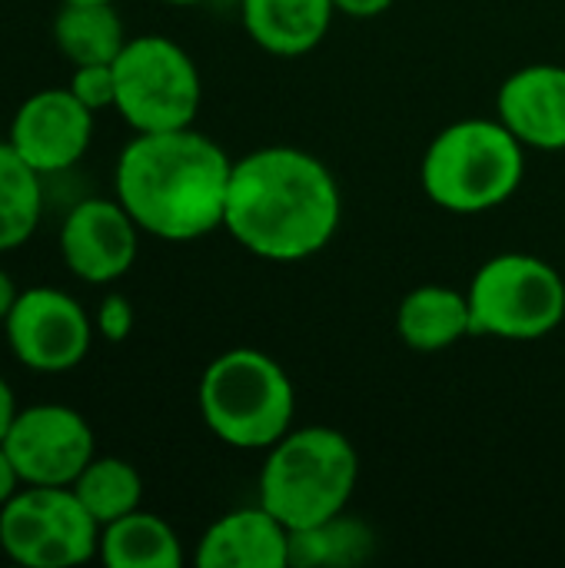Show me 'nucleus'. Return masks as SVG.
<instances>
[{
	"mask_svg": "<svg viewBox=\"0 0 565 568\" xmlns=\"http://www.w3.org/2000/svg\"><path fill=\"white\" fill-rule=\"evenodd\" d=\"M0 549L23 568H73L100 552V523L70 486H23L0 509Z\"/></svg>",
	"mask_w": 565,
	"mask_h": 568,
	"instance_id": "obj_8",
	"label": "nucleus"
},
{
	"mask_svg": "<svg viewBox=\"0 0 565 568\" xmlns=\"http://www.w3.org/2000/svg\"><path fill=\"white\" fill-rule=\"evenodd\" d=\"M496 116L526 150H565V67L526 63L496 93Z\"/></svg>",
	"mask_w": 565,
	"mask_h": 568,
	"instance_id": "obj_13",
	"label": "nucleus"
},
{
	"mask_svg": "<svg viewBox=\"0 0 565 568\" xmlns=\"http://www.w3.org/2000/svg\"><path fill=\"white\" fill-rule=\"evenodd\" d=\"M127 27L113 3H63L53 17V43L73 63H113L127 47Z\"/></svg>",
	"mask_w": 565,
	"mask_h": 568,
	"instance_id": "obj_18",
	"label": "nucleus"
},
{
	"mask_svg": "<svg viewBox=\"0 0 565 568\" xmlns=\"http://www.w3.org/2000/svg\"><path fill=\"white\" fill-rule=\"evenodd\" d=\"M17 413H20L17 396H13L10 383L0 376V443L7 439V433H10V426H13V419H17Z\"/></svg>",
	"mask_w": 565,
	"mask_h": 568,
	"instance_id": "obj_26",
	"label": "nucleus"
},
{
	"mask_svg": "<svg viewBox=\"0 0 565 568\" xmlns=\"http://www.w3.org/2000/svg\"><path fill=\"white\" fill-rule=\"evenodd\" d=\"M360 479L350 436L330 426H293L266 449L260 469V506L290 532L313 529L346 513Z\"/></svg>",
	"mask_w": 565,
	"mask_h": 568,
	"instance_id": "obj_4",
	"label": "nucleus"
},
{
	"mask_svg": "<svg viewBox=\"0 0 565 568\" xmlns=\"http://www.w3.org/2000/svg\"><path fill=\"white\" fill-rule=\"evenodd\" d=\"M70 93L93 113L110 110L117 103V77H113V63H83L73 67L70 77Z\"/></svg>",
	"mask_w": 565,
	"mask_h": 568,
	"instance_id": "obj_22",
	"label": "nucleus"
},
{
	"mask_svg": "<svg viewBox=\"0 0 565 568\" xmlns=\"http://www.w3.org/2000/svg\"><path fill=\"white\" fill-rule=\"evenodd\" d=\"M63 3H113V0H63Z\"/></svg>",
	"mask_w": 565,
	"mask_h": 568,
	"instance_id": "obj_29",
	"label": "nucleus"
},
{
	"mask_svg": "<svg viewBox=\"0 0 565 568\" xmlns=\"http://www.w3.org/2000/svg\"><path fill=\"white\" fill-rule=\"evenodd\" d=\"M196 403L206 429L246 453H266L293 429L296 416L290 373L253 346H236L210 359L196 386Z\"/></svg>",
	"mask_w": 565,
	"mask_h": 568,
	"instance_id": "obj_5",
	"label": "nucleus"
},
{
	"mask_svg": "<svg viewBox=\"0 0 565 568\" xmlns=\"http://www.w3.org/2000/svg\"><path fill=\"white\" fill-rule=\"evenodd\" d=\"M17 296H20V290H17V283H13V276L0 266V326H3V320L10 316Z\"/></svg>",
	"mask_w": 565,
	"mask_h": 568,
	"instance_id": "obj_27",
	"label": "nucleus"
},
{
	"mask_svg": "<svg viewBox=\"0 0 565 568\" xmlns=\"http://www.w3.org/2000/svg\"><path fill=\"white\" fill-rule=\"evenodd\" d=\"M526 173V146L500 116H466L440 130L420 166L423 193L446 213L476 216L509 203Z\"/></svg>",
	"mask_w": 565,
	"mask_h": 568,
	"instance_id": "obj_3",
	"label": "nucleus"
},
{
	"mask_svg": "<svg viewBox=\"0 0 565 568\" xmlns=\"http://www.w3.org/2000/svg\"><path fill=\"white\" fill-rule=\"evenodd\" d=\"M133 323H137V313H133V303L123 293H110V296L100 300L97 316H93V326H97L100 339L123 343L133 333Z\"/></svg>",
	"mask_w": 565,
	"mask_h": 568,
	"instance_id": "obj_23",
	"label": "nucleus"
},
{
	"mask_svg": "<svg viewBox=\"0 0 565 568\" xmlns=\"http://www.w3.org/2000/svg\"><path fill=\"white\" fill-rule=\"evenodd\" d=\"M43 216V176L0 140V253L20 250Z\"/></svg>",
	"mask_w": 565,
	"mask_h": 568,
	"instance_id": "obj_19",
	"label": "nucleus"
},
{
	"mask_svg": "<svg viewBox=\"0 0 565 568\" xmlns=\"http://www.w3.org/2000/svg\"><path fill=\"white\" fill-rule=\"evenodd\" d=\"M20 489H23V483H20V476H17V466L10 463V456H7V449H3V443H0V509H3Z\"/></svg>",
	"mask_w": 565,
	"mask_h": 568,
	"instance_id": "obj_25",
	"label": "nucleus"
},
{
	"mask_svg": "<svg viewBox=\"0 0 565 568\" xmlns=\"http://www.w3.org/2000/svg\"><path fill=\"white\" fill-rule=\"evenodd\" d=\"M7 140L40 176L63 173L90 150L93 110H87L70 87L37 90L17 106Z\"/></svg>",
	"mask_w": 565,
	"mask_h": 568,
	"instance_id": "obj_12",
	"label": "nucleus"
},
{
	"mask_svg": "<svg viewBox=\"0 0 565 568\" xmlns=\"http://www.w3.org/2000/svg\"><path fill=\"white\" fill-rule=\"evenodd\" d=\"M396 0H333L336 13H346L353 20H373L380 13H386Z\"/></svg>",
	"mask_w": 565,
	"mask_h": 568,
	"instance_id": "obj_24",
	"label": "nucleus"
},
{
	"mask_svg": "<svg viewBox=\"0 0 565 568\" xmlns=\"http://www.w3.org/2000/svg\"><path fill=\"white\" fill-rule=\"evenodd\" d=\"M336 17L333 0H243L250 40L273 57H303L323 43Z\"/></svg>",
	"mask_w": 565,
	"mask_h": 568,
	"instance_id": "obj_15",
	"label": "nucleus"
},
{
	"mask_svg": "<svg viewBox=\"0 0 565 568\" xmlns=\"http://www.w3.org/2000/svg\"><path fill=\"white\" fill-rule=\"evenodd\" d=\"M3 449L23 486H73L97 456V436L77 409L37 403L17 413Z\"/></svg>",
	"mask_w": 565,
	"mask_h": 568,
	"instance_id": "obj_10",
	"label": "nucleus"
},
{
	"mask_svg": "<svg viewBox=\"0 0 565 568\" xmlns=\"http://www.w3.org/2000/svg\"><path fill=\"white\" fill-rule=\"evenodd\" d=\"M200 568H290V529L260 503L216 519L200 546Z\"/></svg>",
	"mask_w": 565,
	"mask_h": 568,
	"instance_id": "obj_14",
	"label": "nucleus"
},
{
	"mask_svg": "<svg viewBox=\"0 0 565 568\" xmlns=\"http://www.w3.org/2000/svg\"><path fill=\"white\" fill-rule=\"evenodd\" d=\"M117 103L113 110L137 133L193 126L203 100V83L193 57L163 33L130 37L113 60Z\"/></svg>",
	"mask_w": 565,
	"mask_h": 568,
	"instance_id": "obj_7",
	"label": "nucleus"
},
{
	"mask_svg": "<svg viewBox=\"0 0 565 568\" xmlns=\"http://www.w3.org/2000/svg\"><path fill=\"white\" fill-rule=\"evenodd\" d=\"M163 3H173V7H190V3H203V0H163Z\"/></svg>",
	"mask_w": 565,
	"mask_h": 568,
	"instance_id": "obj_28",
	"label": "nucleus"
},
{
	"mask_svg": "<svg viewBox=\"0 0 565 568\" xmlns=\"http://www.w3.org/2000/svg\"><path fill=\"white\" fill-rule=\"evenodd\" d=\"M396 333L416 353H443L473 336L470 296L453 286H416L396 310Z\"/></svg>",
	"mask_w": 565,
	"mask_h": 568,
	"instance_id": "obj_16",
	"label": "nucleus"
},
{
	"mask_svg": "<svg viewBox=\"0 0 565 568\" xmlns=\"http://www.w3.org/2000/svg\"><path fill=\"white\" fill-rule=\"evenodd\" d=\"M140 226L123 210V203L113 196H90L70 206V213L60 223V256L63 266L93 286L117 283L130 273L140 250Z\"/></svg>",
	"mask_w": 565,
	"mask_h": 568,
	"instance_id": "obj_11",
	"label": "nucleus"
},
{
	"mask_svg": "<svg viewBox=\"0 0 565 568\" xmlns=\"http://www.w3.org/2000/svg\"><path fill=\"white\" fill-rule=\"evenodd\" d=\"M233 160L193 126L137 133L117 156L113 196L133 223L167 243H190L223 226Z\"/></svg>",
	"mask_w": 565,
	"mask_h": 568,
	"instance_id": "obj_2",
	"label": "nucleus"
},
{
	"mask_svg": "<svg viewBox=\"0 0 565 568\" xmlns=\"http://www.w3.org/2000/svg\"><path fill=\"white\" fill-rule=\"evenodd\" d=\"M93 320L70 293L57 286L20 290L10 316L3 320V336L20 366L33 373H70L77 369L93 343Z\"/></svg>",
	"mask_w": 565,
	"mask_h": 568,
	"instance_id": "obj_9",
	"label": "nucleus"
},
{
	"mask_svg": "<svg viewBox=\"0 0 565 568\" xmlns=\"http://www.w3.org/2000/svg\"><path fill=\"white\" fill-rule=\"evenodd\" d=\"M343 220L333 170L290 143L260 146L233 160L223 230L253 256L300 263L330 246Z\"/></svg>",
	"mask_w": 565,
	"mask_h": 568,
	"instance_id": "obj_1",
	"label": "nucleus"
},
{
	"mask_svg": "<svg viewBox=\"0 0 565 568\" xmlns=\"http://www.w3.org/2000/svg\"><path fill=\"white\" fill-rule=\"evenodd\" d=\"M70 489L77 493L83 509L100 523V529L140 509L143 499L140 473L120 456H93Z\"/></svg>",
	"mask_w": 565,
	"mask_h": 568,
	"instance_id": "obj_20",
	"label": "nucleus"
},
{
	"mask_svg": "<svg viewBox=\"0 0 565 568\" xmlns=\"http://www.w3.org/2000/svg\"><path fill=\"white\" fill-rule=\"evenodd\" d=\"M466 296L476 336L533 343L556 333L565 320L563 273L533 253H500L486 260Z\"/></svg>",
	"mask_w": 565,
	"mask_h": 568,
	"instance_id": "obj_6",
	"label": "nucleus"
},
{
	"mask_svg": "<svg viewBox=\"0 0 565 568\" xmlns=\"http://www.w3.org/2000/svg\"><path fill=\"white\" fill-rule=\"evenodd\" d=\"M100 562L110 568H180L183 546L173 526L153 513L133 509L100 529Z\"/></svg>",
	"mask_w": 565,
	"mask_h": 568,
	"instance_id": "obj_17",
	"label": "nucleus"
},
{
	"mask_svg": "<svg viewBox=\"0 0 565 568\" xmlns=\"http://www.w3.org/2000/svg\"><path fill=\"white\" fill-rule=\"evenodd\" d=\"M373 532L343 513L313 529L290 532V566H356L373 552Z\"/></svg>",
	"mask_w": 565,
	"mask_h": 568,
	"instance_id": "obj_21",
	"label": "nucleus"
}]
</instances>
